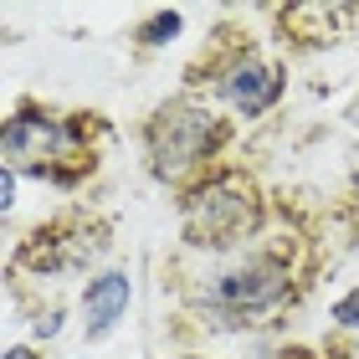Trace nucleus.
Listing matches in <instances>:
<instances>
[{"label": "nucleus", "instance_id": "nucleus-7", "mask_svg": "<svg viewBox=\"0 0 359 359\" xmlns=\"http://www.w3.org/2000/svg\"><path fill=\"white\" fill-rule=\"evenodd\" d=\"M128 303H134V272L128 267H103L83 283L77 298V318H83V344H103V339L123 323Z\"/></svg>", "mask_w": 359, "mask_h": 359}, {"label": "nucleus", "instance_id": "nucleus-2", "mask_svg": "<svg viewBox=\"0 0 359 359\" xmlns=\"http://www.w3.org/2000/svg\"><path fill=\"white\" fill-rule=\"evenodd\" d=\"M298 241L292 236H267L247 252H226L216 267H205L190 287H180L190 318H201L205 334H236L252 329V318H267L283 308L298 287V267H292Z\"/></svg>", "mask_w": 359, "mask_h": 359}, {"label": "nucleus", "instance_id": "nucleus-6", "mask_svg": "<svg viewBox=\"0 0 359 359\" xmlns=\"http://www.w3.org/2000/svg\"><path fill=\"white\" fill-rule=\"evenodd\" d=\"M113 241V221L88 205H67L52 221H36L11 252V277H62V272H88Z\"/></svg>", "mask_w": 359, "mask_h": 359}, {"label": "nucleus", "instance_id": "nucleus-4", "mask_svg": "<svg viewBox=\"0 0 359 359\" xmlns=\"http://www.w3.org/2000/svg\"><path fill=\"white\" fill-rule=\"evenodd\" d=\"M175 216H180V241L190 252L226 257V252L252 247V236L267 221V205H262V190H257V180L247 170L221 165L205 180H195L190 190L175 195Z\"/></svg>", "mask_w": 359, "mask_h": 359}, {"label": "nucleus", "instance_id": "nucleus-12", "mask_svg": "<svg viewBox=\"0 0 359 359\" xmlns=\"http://www.w3.org/2000/svg\"><path fill=\"white\" fill-rule=\"evenodd\" d=\"M0 359H41V349H36V344H11Z\"/></svg>", "mask_w": 359, "mask_h": 359}, {"label": "nucleus", "instance_id": "nucleus-8", "mask_svg": "<svg viewBox=\"0 0 359 359\" xmlns=\"http://www.w3.org/2000/svg\"><path fill=\"white\" fill-rule=\"evenodd\" d=\"M180 31H185V15L165 6V11H149V15H144V21L128 31V41H134V52H159V46H170Z\"/></svg>", "mask_w": 359, "mask_h": 359}, {"label": "nucleus", "instance_id": "nucleus-9", "mask_svg": "<svg viewBox=\"0 0 359 359\" xmlns=\"http://www.w3.org/2000/svg\"><path fill=\"white\" fill-rule=\"evenodd\" d=\"M334 323L339 329H359V287H349L344 298H334Z\"/></svg>", "mask_w": 359, "mask_h": 359}, {"label": "nucleus", "instance_id": "nucleus-5", "mask_svg": "<svg viewBox=\"0 0 359 359\" xmlns=\"http://www.w3.org/2000/svg\"><path fill=\"white\" fill-rule=\"evenodd\" d=\"M210 103H226L236 118H267L287 93L283 62H267L247 36L216 31V41L185 67V93H205Z\"/></svg>", "mask_w": 359, "mask_h": 359}, {"label": "nucleus", "instance_id": "nucleus-13", "mask_svg": "<svg viewBox=\"0 0 359 359\" xmlns=\"http://www.w3.org/2000/svg\"><path fill=\"white\" fill-rule=\"evenodd\" d=\"M272 359H318V354H313V349H277Z\"/></svg>", "mask_w": 359, "mask_h": 359}, {"label": "nucleus", "instance_id": "nucleus-1", "mask_svg": "<svg viewBox=\"0 0 359 359\" xmlns=\"http://www.w3.org/2000/svg\"><path fill=\"white\" fill-rule=\"evenodd\" d=\"M108 139L113 123L97 108H52L26 93L11 103V113H0V159L52 190L88 185L103 165Z\"/></svg>", "mask_w": 359, "mask_h": 359}, {"label": "nucleus", "instance_id": "nucleus-11", "mask_svg": "<svg viewBox=\"0 0 359 359\" xmlns=\"http://www.w3.org/2000/svg\"><path fill=\"white\" fill-rule=\"evenodd\" d=\"M15 180H21V175L0 159V210H15Z\"/></svg>", "mask_w": 359, "mask_h": 359}, {"label": "nucleus", "instance_id": "nucleus-10", "mask_svg": "<svg viewBox=\"0 0 359 359\" xmlns=\"http://www.w3.org/2000/svg\"><path fill=\"white\" fill-rule=\"evenodd\" d=\"M62 318H67V313H62V303L41 308V313H36V323H31V334H36V339H57V334H62Z\"/></svg>", "mask_w": 359, "mask_h": 359}, {"label": "nucleus", "instance_id": "nucleus-14", "mask_svg": "<svg viewBox=\"0 0 359 359\" xmlns=\"http://www.w3.org/2000/svg\"><path fill=\"white\" fill-rule=\"evenodd\" d=\"M175 359H201V354H175Z\"/></svg>", "mask_w": 359, "mask_h": 359}, {"label": "nucleus", "instance_id": "nucleus-3", "mask_svg": "<svg viewBox=\"0 0 359 359\" xmlns=\"http://www.w3.org/2000/svg\"><path fill=\"white\" fill-rule=\"evenodd\" d=\"M139 149H144V170L180 195L226 165L231 118L201 93H175L139 123Z\"/></svg>", "mask_w": 359, "mask_h": 359}]
</instances>
